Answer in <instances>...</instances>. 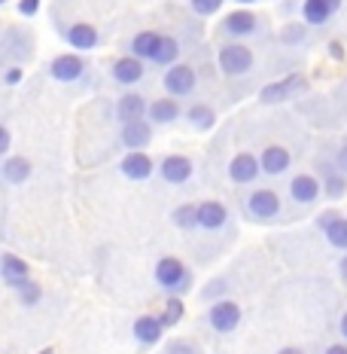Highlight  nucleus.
Masks as SVG:
<instances>
[{"instance_id":"2f4dec72","label":"nucleus","mask_w":347,"mask_h":354,"mask_svg":"<svg viewBox=\"0 0 347 354\" xmlns=\"http://www.w3.org/2000/svg\"><path fill=\"white\" fill-rule=\"evenodd\" d=\"M16 293H19V302H21V306H25V308H34L37 302L43 299V287L37 284L34 278H31V281H25V284H21Z\"/></svg>"},{"instance_id":"dca6fc26","label":"nucleus","mask_w":347,"mask_h":354,"mask_svg":"<svg viewBox=\"0 0 347 354\" xmlns=\"http://www.w3.org/2000/svg\"><path fill=\"white\" fill-rule=\"evenodd\" d=\"M317 230L326 235V241L335 250H344L347 254V217L341 211H335V208L323 211L320 217H317Z\"/></svg>"},{"instance_id":"de8ad7c7","label":"nucleus","mask_w":347,"mask_h":354,"mask_svg":"<svg viewBox=\"0 0 347 354\" xmlns=\"http://www.w3.org/2000/svg\"><path fill=\"white\" fill-rule=\"evenodd\" d=\"M6 3H10V0H0V6H6Z\"/></svg>"},{"instance_id":"72a5a7b5","label":"nucleus","mask_w":347,"mask_h":354,"mask_svg":"<svg viewBox=\"0 0 347 354\" xmlns=\"http://www.w3.org/2000/svg\"><path fill=\"white\" fill-rule=\"evenodd\" d=\"M226 0H189V10L195 12V16L208 19V16H217L219 10H223Z\"/></svg>"},{"instance_id":"f704fd0d","label":"nucleus","mask_w":347,"mask_h":354,"mask_svg":"<svg viewBox=\"0 0 347 354\" xmlns=\"http://www.w3.org/2000/svg\"><path fill=\"white\" fill-rule=\"evenodd\" d=\"M165 354H201V351H198V345L189 342V339H174V342H168Z\"/></svg>"},{"instance_id":"0eeeda50","label":"nucleus","mask_w":347,"mask_h":354,"mask_svg":"<svg viewBox=\"0 0 347 354\" xmlns=\"http://www.w3.org/2000/svg\"><path fill=\"white\" fill-rule=\"evenodd\" d=\"M286 193H290V202L295 205V208H314L317 205V198H320L323 193V187H320V177L317 174H305V171H299V174H293L290 177V187H286Z\"/></svg>"},{"instance_id":"c756f323","label":"nucleus","mask_w":347,"mask_h":354,"mask_svg":"<svg viewBox=\"0 0 347 354\" xmlns=\"http://www.w3.org/2000/svg\"><path fill=\"white\" fill-rule=\"evenodd\" d=\"M171 220H174L177 230L192 232V230H198V208H195L192 202H186V205H180V208H174Z\"/></svg>"},{"instance_id":"6ab92c4d","label":"nucleus","mask_w":347,"mask_h":354,"mask_svg":"<svg viewBox=\"0 0 347 354\" xmlns=\"http://www.w3.org/2000/svg\"><path fill=\"white\" fill-rule=\"evenodd\" d=\"M259 165H262V174L265 177H280L293 168V153L290 147L284 144H268L265 150L259 153Z\"/></svg>"},{"instance_id":"f257e3e1","label":"nucleus","mask_w":347,"mask_h":354,"mask_svg":"<svg viewBox=\"0 0 347 354\" xmlns=\"http://www.w3.org/2000/svg\"><path fill=\"white\" fill-rule=\"evenodd\" d=\"M241 208H244V217L253 220V223H277V220H284V198L268 187L250 189L241 198Z\"/></svg>"},{"instance_id":"7c9ffc66","label":"nucleus","mask_w":347,"mask_h":354,"mask_svg":"<svg viewBox=\"0 0 347 354\" xmlns=\"http://www.w3.org/2000/svg\"><path fill=\"white\" fill-rule=\"evenodd\" d=\"M226 297H228V278H223V275L210 278V281L201 287V302H208V306L217 299H226Z\"/></svg>"},{"instance_id":"ea45409f","label":"nucleus","mask_w":347,"mask_h":354,"mask_svg":"<svg viewBox=\"0 0 347 354\" xmlns=\"http://www.w3.org/2000/svg\"><path fill=\"white\" fill-rule=\"evenodd\" d=\"M329 55L335 58V62H341V58H344V46H341V43H329Z\"/></svg>"},{"instance_id":"7ed1b4c3","label":"nucleus","mask_w":347,"mask_h":354,"mask_svg":"<svg viewBox=\"0 0 347 354\" xmlns=\"http://www.w3.org/2000/svg\"><path fill=\"white\" fill-rule=\"evenodd\" d=\"M217 64H219V71H223V77L244 80L256 68V53L250 46H244V43H223V46L217 49Z\"/></svg>"},{"instance_id":"aec40b11","label":"nucleus","mask_w":347,"mask_h":354,"mask_svg":"<svg viewBox=\"0 0 347 354\" xmlns=\"http://www.w3.org/2000/svg\"><path fill=\"white\" fill-rule=\"evenodd\" d=\"M341 10V0H305L301 3V19L308 28H323L335 19V12Z\"/></svg>"},{"instance_id":"6e6552de","label":"nucleus","mask_w":347,"mask_h":354,"mask_svg":"<svg viewBox=\"0 0 347 354\" xmlns=\"http://www.w3.org/2000/svg\"><path fill=\"white\" fill-rule=\"evenodd\" d=\"M305 88H308V80L301 77V73H290V77L275 80V83L262 86L259 101H262V104H284V101H290V98H295V95H301Z\"/></svg>"},{"instance_id":"473e14b6","label":"nucleus","mask_w":347,"mask_h":354,"mask_svg":"<svg viewBox=\"0 0 347 354\" xmlns=\"http://www.w3.org/2000/svg\"><path fill=\"white\" fill-rule=\"evenodd\" d=\"M277 37H280V43H286V46H301V43L308 40V28L305 25H286Z\"/></svg>"},{"instance_id":"a18cd8bd","label":"nucleus","mask_w":347,"mask_h":354,"mask_svg":"<svg viewBox=\"0 0 347 354\" xmlns=\"http://www.w3.org/2000/svg\"><path fill=\"white\" fill-rule=\"evenodd\" d=\"M235 3H241V6H250V3H256V0H235Z\"/></svg>"},{"instance_id":"e433bc0d","label":"nucleus","mask_w":347,"mask_h":354,"mask_svg":"<svg viewBox=\"0 0 347 354\" xmlns=\"http://www.w3.org/2000/svg\"><path fill=\"white\" fill-rule=\"evenodd\" d=\"M21 77H25V71H21V64H12L10 71H3V83L6 86H19Z\"/></svg>"},{"instance_id":"c9c22d12","label":"nucleus","mask_w":347,"mask_h":354,"mask_svg":"<svg viewBox=\"0 0 347 354\" xmlns=\"http://www.w3.org/2000/svg\"><path fill=\"white\" fill-rule=\"evenodd\" d=\"M40 6H43V0H19L16 10H19L25 19H34L37 12H40Z\"/></svg>"},{"instance_id":"4be33fe9","label":"nucleus","mask_w":347,"mask_h":354,"mask_svg":"<svg viewBox=\"0 0 347 354\" xmlns=\"http://www.w3.org/2000/svg\"><path fill=\"white\" fill-rule=\"evenodd\" d=\"M131 336H135V342L140 345V348H152V345L161 342L165 327H161L159 315H140V318L131 324Z\"/></svg>"},{"instance_id":"37998d69","label":"nucleus","mask_w":347,"mask_h":354,"mask_svg":"<svg viewBox=\"0 0 347 354\" xmlns=\"http://www.w3.org/2000/svg\"><path fill=\"white\" fill-rule=\"evenodd\" d=\"M338 333H341V336L347 339V312L341 315V321H338Z\"/></svg>"},{"instance_id":"423d86ee","label":"nucleus","mask_w":347,"mask_h":354,"mask_svg":"<svg viewBox=\"0 0 347 354\" xmlns=\"http://www.w3.org/2000/svg\"><path fill=\"white\" fill-rule=\"evenodd\" d=\"M208 327L213 330V333L226 336V333H235V330L241 327V306L235 299H217L210 302L208 308Z\"/></svg>"},{"instance_id":"a19ab883","label":"nucleus","mask_w":347,"mask_h":354,"mask_svg":"<svg viewBox=\"0 0 347 354\" xmlns=\"http://www.w3.org/2000/svg\"><path fill=\"white\" fill-rule=\"evenodd\" d=\"M323 354H347V345L344 342H332V345H326V351Z\"/></svg>"},{"instance_id":"20e7f679","label":"nucleus","mask_w":347,"mask_h":354,"mask_svg":"<svg viewBox=\"0 0 347 354\" xmlns=\"http://www.w3.org/2000/svg\"><path fill=\"white\" fill-rule=\"evenodd\" d=\"M259 31H262V19L256 16L253 10H235V12H228V16H223V21L217 25V34L223 37L226 43H244Z\"/></svg>"},{"instance_id":"1a4fd4ad","label":"nucleus","mask_w":347,"mask_h":354,"mask_svg":"<svg viewBox=\"0 0 347 354\" xmlns=\"http://www.w3.org/2000/svg\"><path fill=\"white\" fill-rule=\"evenodd\" d=\"M259 177H262L259 153H250V150L235 153L232 162H228V180L238 183V187H253Z\"/></svg>"},{"instance_id":"a211bd4d","label":"nucleus","mask_w":347,"mask_h":354,"mask_svg":"<svg viewBox=\"0 0 347 354\" xmlns=\"http://www.w3.org/2000/svg\"><path fill=\"white\" fill-rule=\"evenodd\" d=\"M119 171L122 177H128V180H150L152 171H156V162H152L150 153H143V150H128L125 156L119 159Z\"/></svg>"},{"instance_id":"4c0bfd02","label":"nucleus","mask_w":347,"mask_h":354,"mask_svg":"<svg viewBox=\"0 0 347 354\" xmlns=\"http://www.w3.org/2000/svg\"><path fill=\"white\" fill-rule=\"evenodd\" d=\"M10 147H12V135H10V129L6 125H0V159L10 153Z\"/></svg>"},{"instance_id":"b1692460","label":"nucleus","mask_w":347,"mask_h":354,"mask_svg":"<svg viewBox=\"0 0 347 354\" xmlns=\"http://www.w3.org/2000/svg\"><path fill=\"white\" fill-rule=\"evenodd\" d=\"M180 116H183V104L180 98H171V95L150 101V110H146V120L152 125H174Z\"/></svg>"},{"instance_id":"f3484780","label":"nucleus","mask_w":347,"mask_h":354,"mask_svg":"<svg viewBox=\"0 0 347 354\" xmlns=\"http://www.w3.org/2000/svg\"><path fill=\"white\" fill-rule=\"evenodd\" d=\"M198 208V230L208 232V235H217L228 226V208L217 198H204V202L195 205Z\"/></svg>"},{"instance_id":"ddd939ff","label":"nucleus","mask_w":347,"mask_h":354,"mask_svg":"<svg viewBox=\"0 0 347 354\" xmlns=\"http://www.w3.org/2000/svg\"><path fill=\"white\" fill-rule=\"evenodd\" d=\"M58 34H61V40L68 43L70 49H77V53H92V49L101 46L98 28L88 25V21H70V25H64Z\"/></svg>"},{"instance_id":"cd10ccee","label":"nucleus","mask_w":347,"mask_h":354,"mask_svg":"<svg viewBox=\"0 0 347 354\" xmlns=\"http://www.w3.org/2000/svg\"><path fill=\"white\" fill-rule=\"evenodd\" d=\"M180 62V40L171 34H161L159 46H156V55H152V68H171V64Z\"/></svg>"},{"instance_id":"58836bf2","label":"nucleus","mask_w":347,"mask_h":354,"mask_svg":"<svg viewBox=\"0 0 347 354\" xmlns=\"http://www.w3.org/2000/svg\"><path fill=\"white\" fill-rule=\"evenodd\" d=\"M335 162H338V168H341V171L347 174V144L341 147V150H338L335 153Z\"/></svg>"},{"instance_id":"2eb2a0df","label":"nucleus","mask_w":347,"mask_h":354,"mask_svg":"<svg viewBox=\"0 0 347 354\" xmlns=\"http://www.w3.org/2000/svg\"><path fill=\"white\" fill-rule=\"evenodd\" d=\"M317 177L326 198H344L347 196V174L338 168L335 159H317Z\"/></svg>"},{"instance_id":"4468645a","label":"nucleus","mask_w":347,"mask_h":354,"mask_svg":"<svg viewBox=\"0 0 347 354\" xmlns=\"http://www.w3.org/2000/svg\"><path fill=\"white\" fill-rule=\"evenodd\" d=\"M156 171H159V177L165 183H171V187H183V183H189L195 165H192V159L183 156V153H168V156L159 159Z\"/></svg>"},{"instance_id":"393cba45","label":"nucleus","mask_w":347,"mask_h":354,"mask_svg":"<svg viewBox=\"0 0 347 354\" xmlns=\"http://www.w3.org/2000/svg\"><path fill=\"white\" fill-rule=\"evenodd\" d=\"M159 40H161V31H137L128 40V55H135V58H140V62L150 64L152 55H156Z\"/></svg>"},{"instance_id":"f03ea898","label":"nucleus","mask_w":347,"mask_h":354,"mask_svg":"<svg viewBox=\"0 0 347 354\" xmlns=\"http://www.w3.org/2000/svg\"><path fill=\"white\" fill-rule=\"evenodd\" d=\"M152 278H156V284L168 293V297H186L192 290V281H195L192 269L180 260V257H161L156 263V269H152Z\"/></svg>"},{"instance_id":"5701e85b","label":"nucleus","mask_w":347,"mask_h":354,"mask_svg":"<svg viewBox=\"0 0 347 354\" xmlns=\"http://www.w3.org/2000/svg\"><path fill=\"white\" fill-rule=\"evenodd\" d=\"M0 281L6 287H12V290H19L25 281H31V269H28V263L21 257L3 254L0 257Z\"/></svg>"},{"instance_id":"c85d7f7f","label":"nucleus","mask_w":347,"mask_h":354,"mask_svg":"<svg viewBox=\"0 0 347 354\" xmlns=\"http://www.w3.org/2000/svg\"><path fill=\"white\" fill-rule=\"evenodd\" d=\"M183 315H186L183 297H168L165 306H161V312H159V321H161V327L165 330H171V327H177V324L183 321Z\"/></svg>"},{"instance_id":"a878e982","label":"nucleus","mask_w":347,"mask_h":354,"mask_svg":"<svg viewBox=\"0 0 347 354\" xmlns=\"http://www.w3.org/2000/svg\"><path fill=\"white\" fill-rule=\"evenodd\" d=\"M183 116H186L189 129H195V131H210L213 125H217V110H213L210 104H204V101L189 104L186 110H183Z\"/></svg>"},{"instance_id":"412c9836","label":"nucleus","mask_w":347,"mask_h":354,"mask_svg":"<svg viewBox=\"0 0 347 354\" xmlns=\"http://www.w3.org/2000/svg\"><path fill=\"white\" fill-rule=\"evenodd\" d=\"M146 110H150V101L143 98V95H137V92H125L116 98V104H113V116L122 122H135V120H146Z\"/></svg>"},{"instance_id":"79ce46f5","label":"nucleus","mask_w":347,"mask_h":354,"mask_svg":"<svg viewBox=\"0 0 347 354\" xmlns=\"http://www.w3.org/2000/svg\"><path fill=\"white\" fill-rule=\"evenodd\" d=\"M338 275H341V281L347 284V254L341 257V263H338Z\"/></svg>"},{"instance_id":"bb28decb","label":"nucleus","mask_w":347,"mask_h":354,"mask_svg":"<svg viewBox=\"0 0 347 354\" xmlns=\"http://www.w3.org/2000/svg\"><path fill=\"white\" fill-rule=\"evenodd\" d=\"M31 159L25 156H6L3 165H0V177H3L6 183H12V187H19V183H25L28 177H31Z\"/></svg>"},{"instance_id":"9b49d317","label":"nucleus","mask_w":347,"mask_h":354,"mask_svg":"<svg viewBox=\"0 0 347 354\" xmlns=\"http://www.w3.org/2000/svg\"><path fill=\"white\" fill-rule=\"evenodd\" d=\"M86 73H88V62L83 55H70V53H64V55H55L52 62H49V77L55 80V83H79V80H86Z\"/></svg>"},{"instance_id":"9d476101","label":"nucleus","mask_w":347,"mask_h":354,"mask_svg":"<svg viewBox=\"0 0 347 354\" xmlns=\"http://www.w3.org/2000/svg\"><path fill=\"white\" fill-rule=\"evenodd\" d=\"M152 131L156 125L150 120H135V122H122L119 131H116V147H122L125 153L128 150H146L152 141Z\"/></svg>"},{"instance_id":"49530a36","label":"nucleus","mask_w":347,"mask_h":354,"mask_svg":"<svg viewBox=\"0 0 347 354\" xmlns=\"http://www.w3.org/2000/svg\"><path fill=\"white\" fill-rule=\"evenodd\" d=\"M37 354H55V348H43V351H37Z\"/></svg>"},{"instance_id":"39448f33","label":"nucleus","mask_w":347,"mask_h":354,"mask_svg":"<svg viewBox=\"0 0 347 354\" xmlns=\"http://www.w3.org/2000/svg\"><path fill=\"white\" fill-rule=\"evenodd\" d=\"M161 86H165V92L171 95V98L183 101L198 88V73H195L192 64L177 62V64H171V68H165V73H161Z\"/></svg>"},{"instance_id":"c03bdc74","label":"nucleus","mask_w":347,"mask_h":354,"mask_svg":"<svg viewBox=\"0 0 347 354\" xmlns=\"http://www.w3.org/2000/svg\"><path fill=\"white\" fill-rule=\"evenodd\" d=\"M277 354H305V351H301V348H293V345H290V348H280Z\"/></svg>"},{"instance_id":"f8f14e48","label":"nucleus","mask_w":347,"mask_h":354,"mask_svg":"<svg viewBox=\"0 0 347 354\" xmlns=\"http://www.w3.org/2000/svg\"><path fill=\"white\" fill-rule=\"evenodd\" d=\"M146 77V62H140L135 55H119L110 62V80L122 88H131L137 83H143Z\"/></svg>"}]
</instances>
